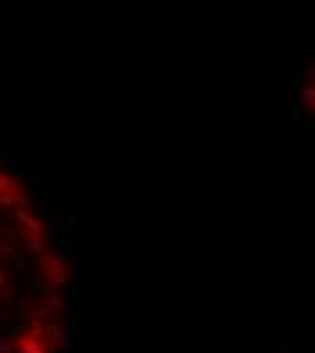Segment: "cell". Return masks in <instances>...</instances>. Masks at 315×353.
I'll list each match as a JSON object with an SVG mask.
<instances>
[{
  "label": "cell",
  "instance_id": "obj_2",
  "mask_svg": "<svg viewBox=\"0 0 315 353\" xmlns=\"http://www.w3.org/2000/svg\"><path fill=\"white\" fill-rule=\"evenodd\" d=\"M307 101H310V106L315 112V68H312V76H310V87H307Z\"/></svg>",
  "mask_w": 315,
  "mask_h": 353
},
{
  "label": "cell",
  "instance_id": "obj_1",
  "mask_svg": "<svg viewBox=\"0 0 315 353\" xmlns=\"http://www.w3.org/2000/svg\"><path fill=\"white\" fill-rule=\"evenodd\" d=\"M71 269L36 196L0 161V353H62Z\"/></svg>",
  "mask_w": 315,
  "mask_h": 353
}]
</instances>
